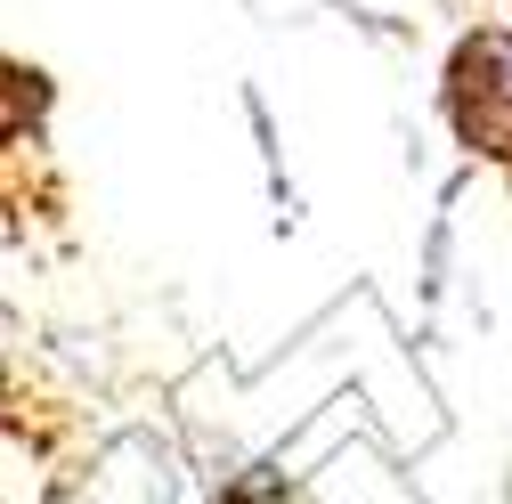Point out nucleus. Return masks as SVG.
Masks as SVG:
<instances>
[]
</instances>
